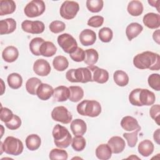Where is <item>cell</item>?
Wrapping results in <instances>:
<instances>
[{
	"label": "cell",
	"mask_w": 160,
	"mask_h": 160,
	"mask_svg": "<svg viewBox=\"0 0 160 160\" xmlns=\"http://www.w3.org/2000/svg\"><path fill=\"white\" fill-rule=\"evenodd\" d=\"M70 95L69 99L74 102H77L81 100L84 96V91L82 88L78 86H71L69 88Z\"/></svg>",
	"instance_id": "1f68e13d"
},
{
	"label": "cell",
	"mask_w": 160,
	"mask_h": 160,
	"mask_svg": "<svg viewBox=\"0 0 160 160\" xmlns=\"http://www.w3.org/2000/svg\"><path fill=\"white\" fill-rule=\"evenodd\" d=\"M127 10L130 15L132 16H139L143 12V5L139 1H131L128 5Z\"/></svg>",
	"instance_id": "4316f807"
},
{
	"label": "cell",
	"mask_w": 160,
	"mask_h": 160,
	"mask_svg": "<svg viewBox=\"0 0 160 160\" xmlns=\"http://www.w3.org/2000/svg\"><path fill=\"white\" fill-rule=\"evenodd\" d=\"M7 81L9 86L11 88L13 89H17L22 86V78L19 74L13 72L8 75Z\"/></svg>",
	"instance_id": "4dcf8cb0"
},
{
	"label": "cell",
	"mask_w": 160,
	"mask_h": 160,
	"mask_svg": "<svg viewBox=\"0 0 160 160\" xmlns=\"http://www.w3.org/2000/svg\"><path fill=\"white\" fill-rule=\"evenodd\" d=\"M44 41H45L41 38L37 37L33 38L29 43V49L31 52L35 56H41L40 48Z\"/></svg>",
	"instance_id": "d590c367"
},
{
	"label": "cell",
	"mask_w": 160,
	"mask_h": 160,
	"mask_svg": "<svg viewBox=\"0 0 160 160\" xmlns=\"http://www.w3.org/2000/svg\"><path fill=\"white\" fill-rule=\"evenodd\" d=\"M149 114L151 117L156 121L157 124L159 125V115H160L159 104L152 105L149 109Z\"/></svg>",
	"instance_id": "7dc6e473"
},
{
	"label": "cell",
	"mask_w": 160,
	"mask_h": 160,
	"mask_svg": "<svg viewBox=\"0 0 160 160\" xmlns=\"http://www.w3.org/2000/svg\"><path fill=\"white\" fill-rule=\"evenodd\" d=\"M71 130L74 136H82L87 130V126L84 121L81 119H76L71 123Z\"/></svg>",
	"instance_id": "44dd1931"
},
{
	"label": "cell",
	"mask_w": 160,
	"mask_h": 160,
	"mask_svg": "<svg viewBox=\"0 0 160 160\" xmlns=\"http://www.w3.org/2000/svg\"><path fill=\"white\" fill-rule=\"evenodd\" d=\"M57 41L59 46L68 54H71L78 48V43L76 39L69 34L64 33L59 35Z\"/></svg>",
	"instance_id": "ba28073f"
},
{
	"label": "cell",
	"mask_w": 160,
	"mask_h": 160,
	"mask_svg": "<svg viewBox=\"0 0 160 160\" xmlns=\"http://www.w3.org/2000/svg\"><path fill=\"white\" fill-rule=\"evenodd\" d=\"M139 130L133 131L132 132L123 133V137L126 139L128 144L130 148H134L138 142V133Z\"/></svg>",
	"instance_id": "60d3db41"
},
{
	"label": "cell",
	"mask_w": 160,
	"mask_h": 160,
	"mask_svg": "<svg viewBox=\"0 0 160 160\" xmlns=\"http://www.w3.org/2000/svg\"><path fill=\"white\" fill-rule=\"evenodd\" d=\"M156 1H148V2H149V4H151V6H153V7L156 8H157V9H158V12H159L160 11H159V6H157V5L156 4Z\"/></svg>",
	"instance_id": "816d5d0a"
},
{
	"label": "cell",
	"mask_w": 160,
	"mask_h": 160,
	"mask_svg": "<svg viewBox=\"0 0 160 160\" xmlns=\"http://www.w3.org/2000/svg\"><path fill=\"white\" fill-rule=\"evenodd\" d=\"M49 159L51 160L55 159H62L66 160L68 158V152L61 149H52L49 152Z\"/></svg>",
	"instance_id": "f35d334b"
},
{
	"label": "cell",
	"mask_w": 160,
	"mask_h": 160,
	"mask_svg": "<svg viewBox=\"0 0 160 160\" xmlns=\"http://www.w3.org/2000/svg\"><path fill=\"white\" fill-rule=\"evenodd\" d=\"M46 6L42 0H32L25 6L24 12L25 15L29 18L38 17L44 13Z\"/></svg>",
	"instance_id": "52a82bcc"
},
{
	"label": "cell",
	"mask_w": 160,
	"mask_h": 160,
	"mask_svg": "<svg viewBox=\"0 0 160 160\" xmlns=\"http://www.w3.org/2000/svg\"><path fill=\"white\" fill-rule=\"evenodd\" d=\"M99 59V54L96 50L93 48L88 49L85 51V59L84 62L88 66L95 64Z\"/></svg>",
	"instance_id": "836d02e7"
},
{
	"label": "cell",
	"mask_w": 160,
	"mask_h": 160,
	"mask_svg": "<svg viewBox=\"0 0 160 160\" xmlns=\"http://www.w3.org/2000/svg\"><path fill=\"white\" fill-rule=\"evenodd\" d=\"M55 145L59 148H68L72 142V136L66 128L56 124L52 132Z\"/></svg>",
	"instance_id": "3957f363"
},
{
	"label": "cell",
	"mask_w": 160,
	"mask_h": 160,
	"mask_svg": "<svg viewBox=\"0 0 160 160\" xmlns=\"http://www.w3.org/2000/svg\"><path fill=\"white\" fill-rule=\"evenodd\" d=\"M49 28L52 32L58 34L65 29L66 25L62 21L56 20L50 23Z\"/></svg>",
	"instance_id": "7bdbcfd3"
},
{
	"label": "cell",
	"mask_w": 160,
	"mask_h": 160,
	"mask_svg": "<svg viewBox=\"0 0 160 160\" xmlns=\"http://www.w3.org/2000/svg\"><path fill=\"white\" fill-rule=\"evenodd\" d=\"M69 56L74 61L81 62L85 59V51L82 48L78 47L73 52L69 54Z\"/></svg>",
	"instance_id": "ee69618b"
},
{
	"label": "cell",
	"mask_w": 160,
	"mask_h": 160,
	"mask_svg": "<svg viewBox=\"0 0 160 160\" xmlns=\"http://www.w3.org/2000/svg\"><path fill=\"white\" fill-rule=\"evenodd\" d=\"M66 78L71 82H92L91 72L88 67L68 70L66 73Z\"/></svg>",
	"instance_id": "8992f818"
},
{
	"label": "cell",
	"mask_w": 160,
	"mask_h": 160,
	"mask_svg": "<svg viewBox=\"0 0 160 160\" xmlns=\"http://www.w3.org/2000/svg\"><path fill=\"white\" fill-rule=\"evenodd\" d=\"M14 114L11 110L7 108H2L1 107V114H0V118L1 120L4 122H7L9 121L13 117Z\"/></svg>",
	"instance_id": "c3c4849f"
},
{
	"label": "cell",
	"mask_w": 160,
	"mask_h": 160,
	"mask_svg": "<svg viewBox=\"0 0 160 160\" xmlns=\"http://www.w3.org/2000/svg\"><path fill=\"white\" fill-rule=\"evenodd\" d=\"M22 29L26 32L31 34H41L45 29L44 24L40 21L25 20L21 23Z\"/></svg>",
	"instance_id": "8fae6325"
},
{
	"label": "cell",
	"mask_w": 160,
	"mask_h": 160,
	"mask_svg": "<svg viewBox=\"0 0 160 160\" xmlns=\"http://www.w3.org/2000/svg\"><path fill=\"white\" fill-rule=\"evenodd\" d=\"M104 18L101 16H94L88 21V25L93 28H99L104 22Z\"/></svg>",
	"instance_id": "bcb514c9"
},
{
	"label": "cell",
	"mask_w": 160,
	"mask_h": 160,
	"mask_svg": "<svg viewBox=\"0 0 160 160\" xmlns=\"http://www.w3.org/2000/svg\"><path fill=\"white\" fill-rule=\"evenodd\" d=\"M133 64L140 69H149L152 71H158L160 68V57L157 53L144 51L134 57Z\"/></svg>",
	"instance_id": "6da1fadb"
},
{
	"label": "cell",
	"mask_w": 160,
	"mask_h": 160,
	"mask_svg": "<svg viewBox=\"0 0 160 160\" xmlns=\"http://www.w3.org/2000/svg\"><path fill=\"white\" fill-rule=\"evenodd\" d=\"M51 117L55 121L62 124H69L72 119V116L64 106L55 107L51 112Z\"/></svg>",
	"instance_id": "30bf717a"
},
{
	"label": "cell",
	"mask_w": 160,
	"mask_h": 160,
	"mask_svg": "<svg viewBox=\"0 0 160 160\" xmlns=\"http://www.w3.org/2000/svg\"><path fill=\"white\" fill-rule=\"evenodd\" d=\"M76 109L80 115L94 118L101 112V106L95 100H84L77 105Z\"/></svg>",
	"instance_id": "277c9868"
},
{
	"label": "cell",
	"mask_w": 160,
	"mask_h": 160,
	"mask_svg": "<svg viewBox=\"0 0 160 160\" xmlns=\"http://www.w3.org/2000/svg\"><path fill=\"white\" fill-rule=\"evenodd\" d=\"M72 148L76 151H81L86 147V140L82 136H74L71 142Z\"/></svg>",
	"instance_id": "74e56055"
},
{
	"label": "cell",
	"mask_w": 160,
	"mask_h": 160,
	"mask_svg": "<svg viewBox=\"0 0 160 160\" xmlns=\"http://www.w3.org/2000/svg\"><path fill=\"white\" fill-rule=\"evenodd\" d=\"M1 83H2V88L4 86V82H3V81H2V79H1ZM1 90H2V91H1V94L2 95L3 93H4V89H3V88H2L1 89Z\"/></svg>",
	"instance_id": "f5cc1de1"
},
{
	"label": "cell",
	"mask_w": 160,
	"mask_h": 160,
	"mask_svg": "<svg viewBox=\"0 0 160 160\" xmlns=\"http://www.w3.org/2000/svg\"><path fill=\"white\" fill-rule=\"evenodd\" d=\"M99 38L100 40L103 42H109L111 41L112 36H113V32L112 31L107 27H104L101 28L98 32Z\"/></svg>",
	"instance_id": "ab89813d"
},
{
	"label": "cell",
	"mask_w": 160,
	"mask_h": 160,
	"mask_svg": "<svg viewBox=\"0 0 160 160\" xmlns=\"http://www.w3.org/2000/svg\"><path fill=\"white\" fill-rule=\"evenodd\" d=\"M53 92L54 89L51 86L48 84L41 83L38 88L36 95L41 100L46 101L53 95Z\"/></svg>",
	"instance_id": "ac0fdd59"
},
{
	"label": "cell",
	"mask_w": 160,
	"mask_h": 160,
	"mask_svg": "<svg viewBox=\"0 0 160 160\" xmlns=\"http://www.w3.org/2000/svg\"><path fill=\"white\" fill-rule=\"evenodd\" d=\"M33 71L38 76H46L51 72V66L46 60L39 59L34 63Z\"/></svg>",
	"instance_id": "4fadbf2b"
},
{
	"label": "cell",
	"mask_w": 160,
	"mask_h": 160,
	"mask_svg": "<svg viewBox=\"0 0 160 160\" xmlns=\"http://www.w3.org/2000/svg\"><path fill=\"white\" fill-rule=\"evenodd\" d=\"M129 101L132 105L136 106H150L154 103L156 97L154 92L147 89L136 88L130 92Z\"/></svg>",
	"instance_id": "7a4b0ae2"
},
{
	"label": "cell",
	"mask_w": 160,
	"mask_h": 160,
	"mask_svg": "<svg viewBox=\"0 0 160 160\" xmlns=\"http://www.w3.org/2000/svg\"><path fill=\"white\" fill-rule=\"evenodd\" d=\"M57 48L50 41H44L40 48L41 56L44 57H51L56 54Z\"/></svg>",
	"instance_id": "f1b7e54d"
},
{
	"label": "cell",
	"mask_w": 160,
	"mask_h": 160,
	"mask_svg": "<svg viewBox=\"0 0 160 160\" xmlns=\"http://www.w3.org/2000/svg\"><path fill=\"white\" fill-rule=\"evenodd\" d=\"M54 68L58 71H63L68 68L69 62L67 58L63 56H56L52 61Z\"/></svg>",
	"instance_id": "d6a6232c"
},
{
	"label": "cell",
	"mask_w": 160,
	"mask_h": 160,
	"mask_svg": "<svg viewBox=\"0 0 160 160\" xmlns=\"http://www.w3.org/2000/svg\"><path fill=\"white\" fill-rule=\"evenodd\" d=\"M112 151L108 144H101L96 149V156L101 160H108L111 158Z\"/></svg>",
	"instance_id": "d4e9b609"
},
{
	"label": "cell",
	"mask_w": 160,
	"mask_h": 160,
	"mask_svg": "<svg viewBox=\"0 0 160 160\" xmlns=\"http://www.w3.org/2000/svg\"><path fill=\"white\" fill-rule=\"evenodd\" d=\"M79 10V6L77 2L65 1L61 4L59 12L61 16L66 19H72Z\"/></svg>",
	"instance_id": "9c48e42d"
},
{
	"label": "cell",
	"mask_w": 160,
	"mask_h": 160,
	"mask_svg": "<svg viewBox=\"0 0 160 160\" xmlns=\"http://www.w3.org/2000/svg\"><path fill=\"white\" fill-rule=\"evenodd\" d=\"M16 9V3L12 0L0 1V15L4 16L12 14Z\"/></svg>",
	"instance_id": "484cf974"
},
{
	"label": "cell",
	"mask_w": 160,
	"mask_h": 160,
	"mask_svg": "<svg viewBox=\"0 0 160 160\" xmlns=\"http://www.w3.org/2000/svg\"><path fill=\"white\" fill-rule=\"evenodd\" d=\"M149 86L153 89L158 91L160 90V76L158 73L151 74L148 79Z\"/></svg>",
	"instance_id": "b9f144b4"
},
{
	"label": "cell",
	"mask_w": 160,
	"mask_h": 160,
	"mask_svg": "<svg viewBox=\"0 0 160 160\" xmlns=\"http://www.w3.org/2000/svg\"><path fill=\"white\" fill-rule=\"evenodd\" d=\"M70 95L69 88L64 86H59L54 89L53 99L57 102H63L67 101Z\"/></svg>",
	"instance_id": "ffe728a7"
},
{
	"label": "cell",
	"mask_w": 160,
	"mask_h": 160,
	"mask_svg": "<svg viewBox=\"0 0 160 160\" xmlns=\"http://www.w3.org/2000/svg\"><path fill=\"white\" fill-rule=\"evenodd\" d=\"M6 126L11 130H16L18 129L21 125V119L17 116L14 114L12 118L8 122L5 123Z\"/></svg>",
	"instance_id": "f6af8a7d"
},
{
	"label": "cell",
	"mask_w": 160,
	"mask_h": 160,
	"mask_svg": "<svg viewBox=\"0 0 160 160\" xmlns=\"http://www.w3.org/2000/svg\"><path fill=\"white\" fill-rule=\"evenodd\" d=\"M153 143L148 139H145L140 142L138 145V150L139 153L144 157L149 156L154 151Z\"/></svg>",
	"instance_id": "cb8c5ba5"
},
{
	"label": "cell",
	"mask_w": 160,
	"mask_h": 160,
	"mask_svg": "<svg viewBox=\"0 0 160 160\" xmlns=\"http://www.w3.org/2000/svg\"><path fill=\"white\" fill-rule=\"evenodd\" d=\"M144 24L150 29H157L160 26V15L154 12H149L143 17Z\"/></svg>",
	"instance_id": "2e32d148"
},
{
	"label": "cell",
	"mask_w": 160,
	"mask_h": 160,
	"mask_svg": "<svg viewBox=\"0 0 160 160\" xmlns=\"http://www.w3.org/2000/svg\"><path fill=\"white\" fill-rule=\"evenodd\" d=\"M41 81L37 78H31L26 82V89L28 93L31 95H36V91Z\"/></svg>",
	"instance_id": "e575fe53"
},
{
	"label": "cell",
	"mask_w": 160,
	"mask_h": 160,
	"mask_svg": "<svg viewBox=\"0 0 160 160\" xmlns=\"http://www.w3.org/2000/svg\"><path fill=\"white\" fill-rule=\"evenodd\" d=\"M104 2L102 0H87L86 7L92 12H98L103 8Z\"/></svg>",
	"instance_id": "8d00e7d4"
},
{
	"label": "cell",
	"mask_w": 160,
	"mask_h": 160,
	"mask_svg": "<svg viewBox=\"0 0 160 160\" xmlns=\"http://www.w3.org/2000/svg\"><path fill=\"white\" fill-rule=\"evenodd\" d=\"M18 49L13 46L6 47L2 52V59L7 62H12L15 61L18 59Z\"/></svg>",
	"instance_id": "7402d4cb"
},
{
	"label": "cell",
	"mask_w": 160,
	"mask_h": 160,
	"mask_svg": "<svg viewBox=\"0 0 160 160\" xmlns=\"http://www.w3.org/2000/svg\"><path fill=\"white\" fill-rule=\"evenodd\" d=\"M143 30V27L138 22L130 23L126 29V34L129 41L137 37Z\"/></svg>",
	"instance_id": "603a6c76"
},
{
	"label": "cell",
	"mask_w": 160,
	"mask_h": 160,
	"mask_svg": "<svg viewBox=\"0 0 160 160\" xmlns=\"http://www.w3.org/2000/svg\"><path fill=\"white\" fill-rule=\"evenodd\" d=\"M79 38L82 45L88 46L92 45L96 42V34L92 30L85 29L81 32Z\"/></svg>",
	"instance_id": "5bb4252c"
},
{
	"label": "cell",
	"mask_w": 160,
	"mask_h": 160,
	"mask_svg": "<svg viewBox=\"0 0 160 160\" xmlns=\"http://www.w3.org/2000/svg\"><path fill=\"white\" fill-rule=\"evenodd\" d=\"M88 68L91 72L92 82L104 84L109 79V73L106 70L94 65L88 66Z\"/></svg>",
	"instance_id": "7c38bea8"
},
{
	"label": "cell",
	"mask_w": 160,
	"mask_h": 160,
	"mask_svg": "<svg viewBox=\"0 0 160 160\" xmlns=\"http://www.w3.org/2000/svg\"><path fill=\"white\" fill-rule=\"evenodd\" d=\"M160 129H156L153 134V138L154 141H156V142L158 144H159V134H160Z\"/></svg>",
	"instance_id": "f907efd6"
},
{
	"label": "cell",
	"mask_w": 160,
	"mask_h": 160,
	"mask_svg": "<svg viewBox=\"0 0 160 160\" xmlns=\"http://www.w3.org/2000/svg\"><path fill=\"white\" fill-rule=\"evenodd\" d=\"M16 29V21L12 18H7L0 21V34H8Z\"/></svg>",
	"instance_id": "d6986e66"
},
{
	"label": "cell",
	"mask_w": 160,
	"mask_h": 160,
	"mask_svg": "<svg viewBox=\"0 0 160 160\" xmlns=\"http://www.w3.org/2000/svg\"><path fill=\"white\" fill-rule=\"evenodd\" d=\"M113 79L115 83L121 87L126 86L129 82V76L122 70H117L114 72Z\"/></svg>",
	"instance_id": "f546056e"
},
{
	"label": "cell",
	"mask_w": 160,
	"mask_h": 160,
	"mask_svg": "<svg viewBox=\"0 0 160 160\" xmlns=\"http://www.w3.org/2000/svg\"><path fill=\"white\" fill-rule=\"evenodd\" d=\"M26 146L30 151H35L39 149L41 144V138L36 134L29 135L26 139Z\"/></svg>",
	"instance_id": "83f0119b"
},
{
	"label": "cell",
	"mask_w": 160,
	"mask_h": 160,
	"mask_svg": "<svg viewBox=\"0 0 160 160\" xmlns=\"http://www.w3.org/2000/svg\"><path fill=\"white\" fill-rule=\"evenodd\" d=\"M108 144L110 147L112 153L114 154H119L122 152L126 146L124 140L119 136L111 138L108 142Z\"/></svg>",
	"instance_id": "9a60e30c"
},
{
	"label": "cell",
	"mask_w": 160,
	"mask_h": 160,
	"mask_svg": "<svg viewBox=\"0 0 160 160\" xmlns=\"http://www.w3.org/2000/svg\"><path fill=\"white\" fill-rule=\"evenodd\" d=\"M121 126L122 129L127 131L141 130V127L136 119L132 116H127L122 118L121 121Z\"/></svg>",
	"instance_id": "e0dca14e"
},
{
	"label": "cell",
	"mask_w": 160,
	"mask_h": 160,
	"mask_svg": "<svg viewBox=\"0 0 160 160\" xmlns=\"http://www.w3.org/2000/svg\"><path fill=\"white\" fill-rule=\"evenodd\" d=\"M23 149L22 141L13 136H8L3 142H1V154L5 152L8 154L18 156L22 152Z\"/></svg>",
	"instance_id": "5b68a950"
},
{
	"label": "cell",
	"mask_w": 160,
	"mask_h": 160,
	"mask_svg": "<svg viewBox=\"0 0 160 160\" xmlns=\"http://www.w3.org/2000/svg\"><path fill=\"white\" fill-rule=\"evenodd\" d=\"M153 39L155 42H156L158 44H160V34H159V29H157L153 32L152 34Z\"/></svg>",
	"instance_id": "681fc988"
}]
</instances>
